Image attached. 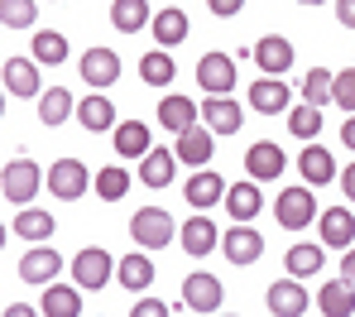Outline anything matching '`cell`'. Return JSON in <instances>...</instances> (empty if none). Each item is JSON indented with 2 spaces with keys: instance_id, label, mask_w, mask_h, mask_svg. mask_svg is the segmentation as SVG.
<instances>
[{
  "instance_id": "83f0119b",
  "label": "cell",
  "mask_w": 355,
  "mask_h": 317,
  "mask_svg": "<svg viewBox=\"0 0 355 317\" xmlns=\"http://www.w3.org/2000/svg\"><path fill=\"white\" fill-rule=\"evenodd\" d=\"M197 116H202V106H192L182 92L178 96H164L159 101V126L164 130H173V135H182V130H192L197 126Z\"/></svg>"
},
{
  "instance_id": "7402d4cb",
  "label": "cell",
  "mask_w": 355,
  "mask_h": 317,
  "mask_svg": "<svg viewBox=\"0 0 355 317\" xmlns=\"http://www.w3.org/2000/svg\"><path fill=\"white\" fill-rule=\"evenodd\" d=\"M226 212H231V221H254V216L264 212V192L254 188V178L226 188Z\"/></svg>"
},
{
  "instance_id": "d590c367",
  "label": "cell",
  "mask_w": 355,
  "mask_h": 317,
  "mask_svg": "<svg viewBox=\"0 0 355 317\" xmlns=\"http://www.w3.org/2000/svg\"><path fill=\"white\" fill-rule=\"evenodd\" d=\"M173 58H168V49H154V53H144L139 58V77L149 82V87H168L173 82Z\"/></svg>"
},
{
  "instance_id": "ee69618b",
  "label": "cell",
  "mask_w": 355,
  "mask_h": 317,
  "mask_svg": "<svg viewBox=\"0 0 355 317\" xmlns=\"http://www.w3.org/2000/svg\"><path fill=\"white\" fill-rule=\"evenodd\" d=\"M336 19H341L346 29H355V0H336Z\"/></svg>"
},
{
  "instance_id": "ac0fdd59",
  "label": "cell",
  "mask_w": 355,
  "mask_h": 317,
  "mask_svg": "<svg viewBox=\"0 0 355 317\" xmlns=\"http://www.w3.org/2000/svg\"><path fill=\"white\" fill-rule=\"evenodd\" d=\"M264 303H269V313H274V317H302V313H307V293H302V284H297L293 274L279 279V284H269Z\"/></svg>"
},
{
  "instance_id": "f1b7e54d",
  "label": "cell",
  "mask_w": 355,
  "mask_h": 317,
  "mask_svg": "<svg viewBox=\"0 0 355 317\" xmlns=\"http://www.w3.org/2000/svg\"><path fill=\"white\" fill-rule=\"evenodd\" d=\"M53 216L44 212V207H19V216H15V236L19 241H29V246H44L49 236H53Z\"/></svg>"
},
{
  "instance_id": "f546056e",
  "label": "cell",
  "mask_w": 355,
  "mask_h": 317,
  "mask_svg": "<svg viewBox=\"0 0 355 317\" xmlns=\"http://www.w3.org/2000/svg\"><path fill=\"white\" fill-rule=\"evenodd\" d=\"M111 24L120 34H139V29L154 24V10H149V0H116L111 5Z\"/></svg>"
},
{
  "instance_id": "836d02e7",
  "label": "cell",
  "mask_w": 355,
  "mask_h": 317,
  "mask_svg": "<svg viewBox=\"0 0 355 317\" xmlns=\"http://www.w3.org/2000/svg\"><path fill=\"white\" fill-rule=\"evenodd\" d=\"M284 264H288L293 279H312V274L327 264V246H293V250L284 255Z\"/></svg>"
},
{
  "instance_id": "8fae6325",
  "label": "cell",
  "mask_w": 355,
  "mask_h": 317,
  "mask_svg": "<svg viewBox=\"0 0 355 317\" xmlns=\"http://www.w3.org/2000/svg\"><path fill=\"white\" fill-rule=\"evenodd\" d=\"M250 111L254 116H279V111H288V101H293V92L279 82V77H259V82H250Z\"/></svg>"
},
{
  "instance_id": "7bdbcfd3",
  "label": "cell",
  "mask_w": 355,
  "mask_h": 317,
  "mask_svg": "<svg viewBox=\"0 0 355 317\" xmlns=\"http://www.w3.org/2000/svg\"><path fill=\"white\" fill-rule=\"evenodd\" d=\"M207 5H211L216 19H236L240 10H245V0H207Z\"/></svg>"
},
{
  "instance_id": "74e56055",
  "label": "cell",
  "mask_w": 355,
  "mask_h": 317,
  "mask_svg": "<svg viewBox=\"0 0 355 317\" xmlns=\"http://www.w3.org/2000/svg\"><path fill=\"white\" fill-rule=\"evenodd\" d=\"M331 87H336V72H327V67H312V72L302 77V101H312V106H327V101H331Z\"/></svg>"
},
{
  "instance_id": "7a4b0ae2",
  "label": "cell",
  "mask_w": 355,
  "mask_h": 317,
  "mask_svg": "<svg viewBox=\"0 0 355 317\" xmlns=\"http://www.w3.org/2000/svg\"><path fill=\"white\" fill-rule=\"evenodd\" d=\"M0 188H5V197H10L15 207H29V202H34V192L49 188V173H44L34 159H10V164H5V173H0Z\"/></svg>"
},
{
  "instance_id": "ab89813d",
  "label": "cell",
  "mask_w": 355,
  "mask_h": 317,
  "mask_svg": "<svg viewBox=\"0 0 355 317\" xmlns=\"http://www.w3.org/2000/svg\"><path fill=\"white\" fill-rule=\"evenodd\" d=\"M92 192H96V197H106V202H120V197L130 192V173H125L120 164H111V169H101V173H96Z\"/></svg>"
},
{
  "instance_id": "4316f807",
  "label": "cell",
  "mask_w": 355,
  "mask_h": 317,
  "mask_svg": "<svg viewBox=\"0 0 355 317\" xmlns=\"http://www.w3.org/2000/svg\"><path fill=\"white\" fill-rule=\"evenodd\" d=\"M116 279L125 284V289H130V293H144V289L154 284V259H149V255L135 246V255H125V259L116 264Z\"/></svg>"
},
{
  "instance_id": "44dd1931",
  "label": "cell",
  "mask_w": 355,
  "mask_h": 317,
  "mask_svg": "<svg viewBox=\"0 0 355 317\" xmlns=\"http://www.w3.org/2000/svg\"><path fill=\"white\" fill-rule=\"evenodd\" d=\"M149 34L159 39V49H178V44L192 34V24H187V15H182V5L154 10V24H149Z\"/></svg>"
},
{
  "instance_id": "e575fe53",
  "label": "cell",
  "mask_w": 355,
  "mask_h": 317,
  "mask_svg": "<svg viewBox=\"0 0 355 317\" xmlns=\"http://www.w3.org/2000/svg\"><path fill=\"white\" fill-rule=\"evenodd\" d=\"M34 58H39L44 67H62L67 63V34H58V29L34 34Z\"/></svg>"
},
{
  "instance_id": "d4e9b609",
  "label": "cell",
  "mask_w": 355,
  "mask_h": 317,
  "mask_svg": "<svg viewBox=\"0 0 355 317\" xmlns=\"http://www.w3.org/2000/svg\"><path fill=\"white\" fill-rule=\"evenodd\" d=\"M178 241H182V250L192 255V259H202V255L216 250V221L192 216V221H182V226H178Z\"/></svg>"
},
{
  "instance_id": "681fc988",
  "label": "cell",
  "mask_w": 355,
  "mask_h": 317,
  "mask_svg": "<svg viewBox=\"0 0 355 317\" xmlns=\"http://www.w3.org/2000/svg\"><path fill=\"white\" fill-rule=\"evenodd\" d=\"M178 5H182V0H178Z\"/></svg>"
},
{
  "instance_id": "9c48e42d",
  "label": "cell",
  "mask_w": 355,
  "mask_h": 317,
  "mask_svg": "<svg viewBox=\"0 0 355 317\" xmlns=\"http://www.w3.org/2000/svg\"><path fill=\"white\" fill-rule=\"evenodd\" d=\"M221 250H226V259H231V264H240V269H245V264H254V259L264 255V236H259L250 221H236V226L221 236Z\"/></svg>"
},
{
  "instance_id": "5bb4252c",
  "label": "cell",
  "mask_w": 355,
  "mask_h": 317,
  "mask_svg": "<svg viewBox=\"0 0 355 317\" xmlns=\"http://www.w3.org/2000/svg\"><path fill=\"white\" fill-rule=\"evenodd\" d=\"M226 178L216 173V169H197L192 178H187V188H182V197L197 207V212H207V207H216V202H226Z\"/></svg>"
},
{
  "instance_id": "7dc6e473",
  "label": "cell",
  "mask_w": 355,
  "mask_h": 317,
  "mask_svg": "<svg viewBox=\"0 0 355 317\" xmlns=\"http://www.w3.org/2000/svg\"><path fill=\"white\" fill-rule=\"evenodd\" d=\"M341 274H346V279H351V284H355V246H351V250H346V259H341Z\"/></svg>"
},
{
  "instance_id": "8d00e7d4",
  "label": "cell",
  "mask_w": 355,
  "mask_h": 317,
  "mask_svg": "<svg viewBox=\"0 0 355 317\" xmlns=\"http://www.w3.org/2000/svg\"><path fill=\"white\" fill-rule=\"evenodd\" d=\"M288 130H293V139H317L322 135V106H312V101H302L288 111Z\"/></svg>"
},
{
  "instance_id": "277c9868",
  "label": "cell",
  "mask_w": 355,
  "mask_h": 317,
  "mask_svg": "<svg viewBox=\"0 0 355 317\" xmlns=\"http://www.w3.org/2000/svg\"><path fill=\"white\" fill-rule=\"evenodd\" d=\"M92 183H96V178L87 173V164H82V159H58V164L49 169V192H53L58 202H77Z\"/></svg>"
},
{
  "instance_id": "cb8c5ba5",
  "label": "cell",
  "mask_w": 355,
  "mask_h": 317,
  "mask_svg": "<svg viewBox=\"0 0 355 317\" xmlns=\"http://www.w3.org/2000/svg\"><path fill=\"white\" fill-rule=\"evenodd\" d=\"M317 308L327 317H351L355 313V284L341 274V279H327L322 293H317Z\"/></svg>"
},
{
  "instance_id": "4fadbf2b",
  "label": "cell",
  "mask_w": 355,
  "mask_h": 317,
  "mask_svg": "<svg viewBox=\"0 0 355 317\" xmlns=\"http://www.w3.org/2000/svg\"><path fill=\"white\" fill-rule=\"evenodd\" d=\"M39 58H5V92L10 96H44V77Z\"/></svg>"
},
{
  "instance_id": "52a82bcc",
  "label": "cell",
  "mask_w": 355,
  "mask_h": 317,
  "mask_svg": "<svg viewBox=\"0 0 355 317\" xmlns=\"http://www.w3.org/2000/svg\"><path fill=\"white\" fill-rule=\"evenodd\" d=\"M116 264L120 259H111L101 246H87V250L72 255V279H77L82 289H106V279L116 274Z\"/></svg>"
},
{
  "instance_id": "60d3db41",
  "label": "cell",
  "mask_w": 355,
  "mask_h": 317,
  "mask_svg": "<svg viewBox=\"0 0 355 317\" xmlns=\"http://www.w3.org/2000/svg\"><path fill=\"white\" fill-rule=\"evenodd\" d=\"M331 101H336L341 111H351V116H355V67H341V72H336V87H331Z\"/></svg>"
},
{
  "instance_id": "1f68e13d",
  "label": "cell",
  "mask_w": 355,
  "mask_h": 317,
  "mask_svg": "<svg viewBox=\"0 0 355 317\" xmlns=\"http://www.w3.org/2000/svg\"><path fill=\"white\" fill-rule=\"evenodd\" d=\"M67 116H77L72 92H67V87H44V96H39V121L53 130V126H62Z\"/></svg>"
},
{
  "instance_id": "9a60e30c",
  "label": "cell",
  "mask_w": 355,
  "mask_h": 317,
  "mask_svg": "<svg viewBox=\"0 0 355 317\" xmlns=\"http://www.w3.org/2000/svg\"><path fill=\"white\" fill-rule=\"evenodd\" d=\"M202 126H211L216 139H221V135H240L245 111H240L231 96H207V106H202Z\"/></svg>"
},
{
  "instance_id": "6da1fadb",
  "label": "cell",
  "mask_w": 355,
  "mask_h": 317,
  "mask_svg": "<svg viewBox=\"0 0 355 317\" xmlns=\"http://www.w3.org/2000/svg\"><path fill=\"white\" fill-rule=\"evenodd\" d=\"M130 236H135L139 250H164V246H173L178 226H173V216H168L164 207H139V212L130 216Z\"/></svg>"
},
{
  "instance_id": "8992f818",
  "label": "cell",
  "mask_w": 355,
  "mask_h": 317,
  "mask_svg": "<svg viewBox=\"0 0 355 317\" xmlns=\"http://www.w3.org/2000/svg\"><path fill=\"white\" fill-rule=\"evenodd\" d=\"M182 303L192 308V313H221V303H226V289H221V279L216 274H187L182 279Z\"/></svg>"
},
{
  "instance_id": "f6af8a7d",
  "label": "cell",
  "mask_w": 355,
  "mask_h": 317,
  "mask_svg": "<svg viewBox=\"0 0 355 317\" xmlns=\"http://www.w3.org/2000/svg\"><path fill=\"white\" fill-rule=\"evenodd\" d=\"M341 188H346V197L355 202V164H346V169H341Z\"/></svg>"
},
{
  "instance_id": "5b68a950",
  "label": "cell",
  "mask_w": 355,
  "mask_h": 317,
  "mask_svg": "<svg viewBox=\"0 0 355 317\" xmlns=\"http://www.w3.org/2000/svg\"><path fill=\"white\" fill-rule=\"evenodd\" d=\"M284 169H288V159H284V149H279L274 139H254V144L245 149V178H254V183H274Z\"/></svg>"
},
{
  "instance_id": "d6986e66",
  "label": "cell",
  "mask_w": 355,
  "mask_h": 317,
  "mask_svg": "<svg viewBox=\"0 0 355 317\" xmlns=\"http://www.w3.org/2000/svg\"><path fill=\"white\" fill-rule=\"evenodd\" d=\"M254 63H259V72H269V77L288 72V67H293V39H284V34H264V39L254 44Z\"/></svg>"
},
{
  "instance_id": "484cf974",
  "label": "cell",
  "mask_w": 355,
  "mask_h": 317,
  "mask_svg": "<svg viewBox=\"0 0 355 317\" xmlns=\"http://www.w3.org/2000/svg\"><path fill=\"white\" fill-rule=\"evenodd\" d=\"M111 139H116L120 159H144V154L154 149V139H149V126H144V121H120V126L111 130Z\"/></svg>"
},
{
  "instance_id": "ba28073f",
  "label": "cell",
  "mask_w": 355,
  "mask_h": 317,
  "mask_svg": "<svg viewBox=\"0 0 355 317\" xmlns=\"http://www.w3.org/2000/svg\"><path fill=\"white\" fill-rule=\"evenodd\" d=\"M197 82L207 96H231L236 87V58L231 53H202L197 58Z\"/></svg>"
},
{
  "instance_id": "e0dca14e",
  "label": "cell",
  "mask_w": 355,
  "mask_h": 317,
  "mask_svg": "<svg viewBox=\"0 0 355 317\" xmlns=\"http://www.w3.org/2000/svg\"><path fill=\"white\" fill-rule=\"evenodd\" d=\"M116 77H120V53L116 49H87V53H82V82H87V87L101 92V87H111Z\"/></svg>"
},
{
  "instance_id": "3957f363",
  "label": "cell",
  "mask_w": 355,
  "mask_h": 317,
  "mask_svg": "<svg viewBox=\"0 0 355 317\" xmlns=\"http://www.w3.org/2000/svg\"><path fill=\"white\" fill-rule=\"evenodd\" d=\"M274 216H279V226H284V231H302V226H312V221H317L312 183H307V188H284V192H279Z\"/></svg>"
},
{
  "instance_id": "c3c4849f",
  "label": "cell",
  "mask_w": 355,
  "mask_h": 317,
  "mask_svg": "<svg viewBox=\"0 0 355 317\" xmlns=\"http://www.w3.org/2000/svg\"><path fill=\"white\" fill-rule=\"evenodd\" d=\"M297 5H322V0H297Z\"/></svg>"
},
{
  "instance_id": "4dcf8cb0",
  "label": "cell",
  "mask_w": 355,
  "mask_h": 317,
  "mask_svg": "<svg viewBox=\"0 0 355 317\" xmlns=\"http://www.w3.org/2000/svg\"><path fill=\"white\" fill-rule=\"evenodd\" d=\"M77 121H82V130H92V135H101V130H116V106L96 92V96H87V101H77Z\"/></svg>"
},
{
  "instance_id": "f35d334b",
  "label": "cell",
  "mask_w": 355,
  "mask_h": 317,
  "mask_svg": "<svg viewBox=\"0 0 355 317\" xmlns=\"http://www.w3.org/2000/svg\"><path fill=\"white\" fill-rule=\"evenodd\" d=\"M39 19V0H0V24L5 29H29Z\"/></svg>"
},
{
  "instance_id": "b9f144b4",
  "label": "cell",
  "mask_w": 355,
  "mask_h": 317,
  "mask_svg": "<svg viewBox=\"0 0 355 317\" xmlns=\"http://www.w3.org/2000/svg\"><path fill=\"white\" fill-rule=\"evenodd\" d=\"M130 317H173V308L159 303V298H139V303L130 308Z\"/></svg>"
},
{
  "instance_id": "30bf717a",
  "label": "cell",
  "mask_w": 355,
  "mask_h": 317,
  "mask_svg": "<svg viewBox=\"0 0 355 317\" xmlns=\"http://www.w3.org/2000/svg\"><path fill=\"white\" fill-rule=\"evenodd\" d=\"M317 231H322V246L327 250H351L355 246V216L346 207H327L317 216Z\"/></svg>"
},
{
  "instance_id": "7c38bea8",
  "label": "cell",
  "mask_w": 355,
  "mask_h": 317,
  "mask_svg": "<svg viewBox=\"0 0 355 317\" xmlns=\"http://www.w3.org/2000/svg\"><path fill=\"white\" fill-rule=\"evenodd\" d=\"M297 173H302V183H312V188H327L331 178H341L331 149H322V144H312V139H307V149L297 154Z\"/></svg>"
},
{
  "instance_id": "d6a6232c",
  "label": "cell",
  "mask_w": 355,
  "mask_h": 317,
  "mask_svg": "<svg viewBox=\"0 0 355 317\" xmlns=\"http://www.w3.org/2000/svg\"><path fill=\"white\" fill-rule=\"evenodd\" d=\"M77 289H82V284H77ZM77 289H67V284H49L39 313H44V317H77V313H82V293H77Z\"/></svg>"
},
{
  "instance_id": "603a6c76",
  "label": "cell",
  "mask_w": 355,
  "mask_h": 317,
  "mask_svg": "<svg viewBox=\"0 0 355 317\" xmlns=\"http://www.w3.org/2000/svg\"><path fill=\"white\" fill-rule=\"evenodd\" d=\"M178 173V154L173 149H149L144 159H139V183L144 188H168Z\"/></svg>"
},
{
  "instance_id": "2e32d148",
  "label": "cell",
  "mask_w": 355,
  "mask_h": 317,
  "mask_svg": "<svg viewBox=\"0 0 355 317\" xmlns=\"http://www.w3.org/2000/svg\"><path fill=\"white\" fill-rule=\"evenodd\" d=\"M182 164H192V169H207V159L216 154V135H211V126H192L178 135V149H173Z\"/></svg>"
},
{
  "instance_id": "bcb514c9",
  "label": "cell",
  "mask_w": 355,
  "mask_h": 317,
  "mask_svg": "<svg viewBox=\"0 0 355 317\" xmlns=\"http://www.w3.org/2000/svg\"><path fill=\"white\" fill-rule=\"evenodd\" d=\"M341 144L355 149V116H346V126H341Z\"/></svg>"
},
{
  "instance_id": "ffe728a7",
  "label": "cell",
  "mask_w": 355,
  "mask_h": 317,
  "mask_svg": "<svg viewBox=\"0 0 355 317\" xmlns=\"http://www.w3.org/2000/svg\"><path fill=\"white\" fill-rule=\"evenodd\" d=\"M62 269V255L49 250V246H34V250H24V259H19V279L24 284H53Z\"/></svg>"
}]
</instances>
